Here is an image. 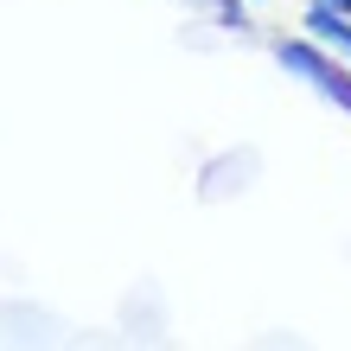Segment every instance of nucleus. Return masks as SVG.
<instances>
[{
  "instance_id": "nucleus-1",
  "label": "nucleus",
  "mask_w": 351,
  "mask_h": 351,
  "mask_svg": "<svg viewBox=\"0 0 351 351\" xmlns=\"http://www.w3.org/2000/svg\"><path fill=\"white\" fill-rule=\"evenodd\" d=\"M268 58L294 77V84H306L313 96H326L332 109L351 121V64L345 58H332V51H319L306 32H281V38H268Z\"/></svg>"
},
{
  "instance_id": "nucleus-2",
  "label": "nucleus",
  "mask_w": 351,
  "mask_h": 351,
  "mask_svg": "<svg viewBox=\"0 0 351 351\" xmlns=\"http://www.w3.org/2000/svg\"><path fill=\"white\" fill-rule=\"evenodd\" d=\"M300 32L313 38L319 51H332L351 64V7H332V0H300Z\"/></svg>"
},
{
  "instance_id": "nucleus-4",
  "label": "nucleus",
  "mask_w": 351,
  "mask_h": 351,
  "mask_svg": "<svg viewBox=\"0 0 351 351\" xmlns=\"http://www.w3.org/2000/svg\"><path fill=\"white\" fill-rule=\"evenodd\" d=\"M332 7H351V0H332Z\"/></svg>"
},
{
  "instance_id": "nucleus-3",
  "label": "nucleus",
  "mask_w": 351,
  "mask_h": 351,
  "mask_svg": "<svg viewBox=\"0 0 351 351\" xmlns=\"http://www.w3.org/2000/svg\"><path fill=\"white\" fill-rule=\"evenodd\" d=\"M204 7H211L230 32H243V26H250V0H204Z\"/></svg>"
}]
</instances>
